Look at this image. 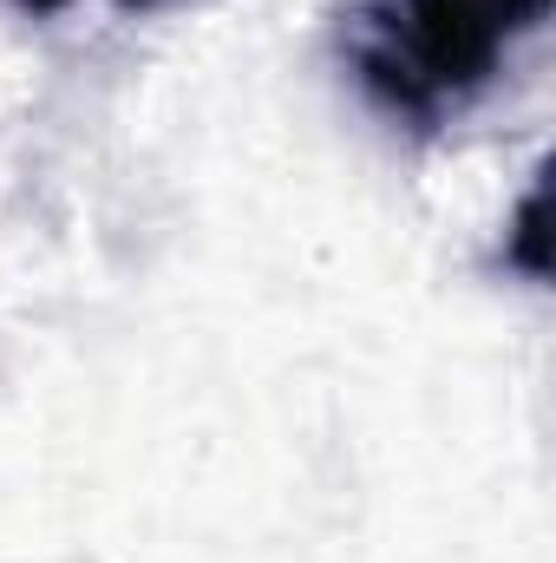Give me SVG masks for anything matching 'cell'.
Segmentation results:
<instances>
[{
	"mask_svg": "<svg viewBox=\"0 0 556 563\" xmlns=\"http://www.w3.org/2000/svg\"><path fill=\"white\" fill-rule=\"evenodd\" d=\"M13 7H26V13H66L73 0H13Z\"/></svg>",
	"mask_w": 556,
	"mask_h": 563,
	"instance_id": "3957f363",
	"label": "cell"
},
{
	"mask_svg": "<svg viewBox=\"0 0 556 563\" xmlns=\"http://www.w3.org/2000/svg\"><path fill=\"white\" fill-rule=\"evenodd\" d=\"M551 20V0H407L400 13H367L354 33L360 86L425 125L445 99H471L498 79L504 53Z\"/></svg>",
	"mask_w": 556,
	"mask_h": 563,
	"instance_id": "6da1fadb",
	"label": "cell"
},
{
	"mask_svg": "<svg viewBox=\"0 0 556 563\" xmlns=\"http://www.w3.org/2000/svg\"><path fill=\"white\" fill-rule=\"evenodd\" d=\"M119 7H138V13H144V7H164V0H119Z\"/></svg>",
	"mask_w": 556,
	"mask_h": 563,
	"instance_id": "277c9868",
	"label": "cell"
},
{
	"mask_svg": "<svg viewBox=\"0 0 556 563\" xmlns=\"http://www.w3.org/2000/svg\"><path fill=\"white\" fill-rule=\"evenodd\" d=\"M544 217H551V177L537 170V184L524 190V203H518V217H511V243H504L511 269H524L531 282L551 276V230H544Z\"/></svg>",
	"mask_w": 556,
	"mask_h": 563,
	"instance_id": "7a4b0ae2",
	"label": "cell"
}]
</instances>
